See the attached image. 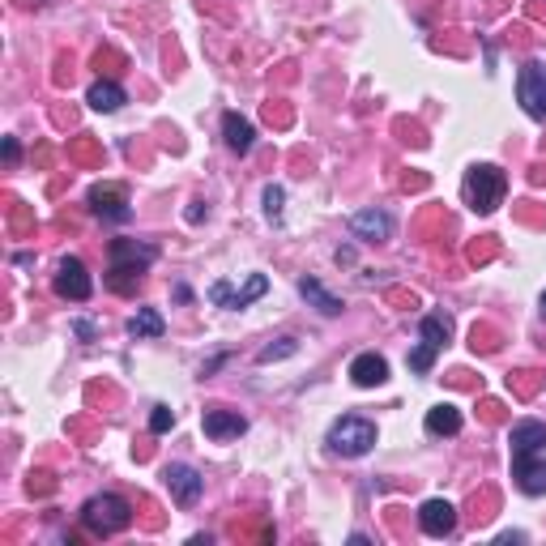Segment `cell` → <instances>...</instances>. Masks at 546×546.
I'll return each instance as SVG.
<instances>
[{
    "instance_id": "obj_1",
    "label": "cell",
    "mask_w": 546,
    "mask_h": 546,
    "mask_svg": "<svg viewBox=\"0 0 546 546\" xmlns=\"http://www.w3.org/2000/svg\"><path fill=\"white\" fill-rule=\"evenodd\" d=\"M158 261V248L154 244H141V239H111V273H107V286L111 291H137L141 286V273Z\"/></svg>"
},
{
    "instance_id": "obj_2",
    "label": "cell",
    "mask_w": 546,
    "mask_h": 546,
    "mask_svg": "<svg viewBox=\"0 0 546 546\" xmlns=\"http://www.w3.org/2000/svg\"><path fill=\"white\" fill-rule=\"evenodd\" d=\"M465 205L474 214H495L504 205V192H508V175L495 167V163H478L465 171Z\"/></svg>"
},
{
    "instance_id": "obj_3",
    "label": "cell",
    "mask_w": 546,
    "mask_h": 546,
    "mask_svg": "<svg viewBox=\"0 0 546 546\" xmlns=\"http://www.w3.org/2000/svg\"><path fill=\"white\" fill-rule=\"evenodd\" d=\"M325 444H329L333 457H346V461L367 457V453L376 448V423L363 419V414H342V419L329 427Z\"/></svg>"
},
{
    "instance_id": "obj_4",
    "label": "cell",
    "mask_w": 546,
    "mask_h": 546,
    "mask_svg": "<svg viewBox=\"0 0 546 546\" xmlns=\"http://www.w3.org/2000/svg\"><path fill=\"white\" fill-rule=\"evenodd\" d=\"M82 525L90 529V534H99V538H111V534H120V529L133 525V504L124 500V495H90V500L82 504Z\"/></svg>"
},
{
    "instance_id": "obj_5",
    "label": "cell",
    "mask_w": 546,
    "mask_h": 546,
    "mask_svg": "<svg viewBox=\"0 0 546 546\" xmlns=\"http://www.w3.org/2000/svg\"><path fill=\"white\" fill-rule=\"evenodd\" d=\"M448 337H453V320H448L444 312H431V316H423L419 320V346L410 350V372H419V376H427L431 367H436V355L448 346Z\"/></svg>"
},
{
    "instance_id": "obj_6",
    "label": "cell",
    "mask_w": 546,
    "mask_h": 546,
    "mask_svg": "<svg viewBox=\"0 0 546 546\" xmlns=\"http://www.w3.org/2000/svg\"><path fill=\"white\" fill-rule=\"evenodd\" d=\"M265 295H269L265 273H248L244 286H231L227 278H218V282H210V291H205V299H210L214 308H227V312H244V308H252V303L265 299Z\"/></svg>"
},
{
    "instance_id": "obj_7",
    "label": "cell",
    "mask_w": 546,
    "mask_h": 546,
    "mask_svg": "<svg viewBox=\"0 0 546 546\" xmlns=\"http://www.w3.org/2000/svg\"><path fill=\"white\" fill-rule=\"evenodd\" d=\"M517 103L534 124H546V60H529L517 73Z\"/></svg>"
},
{
    "instance_id": "obj_8",
    "label": "cell",
    "mask_w": 546,
    "mask_h": 546,
    "mask_svg": "<svg viewBox=\"0 0 546 546\" xmlns=\"http://www.w3.org/2000/svg\"><path fill=\"white\" fill-rule=\"evenodd\" d=\"M56 295L60 299H69V303H86L94 295V278L86 273V265L77 261V256H60V265H56Z\"/></svg>"
},
{
    "instance_id": "obj_9",
    "label": "cell",
    "mask_w": 546,
    "mask_h": 546,
    "mask_svg": "<svg viewBox=\"0 0 546 546\" xmlns=\"http://www.w3.org/2000/svg\"><path fill=\"white\" fill-rule=\"evenodd\" d=\"M163 483H167V491H171V500L180 504V508H192L201 500V491H205V478L192 470V465H184V461H171L167 470H163Z\"/></svg>"
},
{
    "instance_id": "obj_10",
    "label": "cell",
    "mask_w": 546,
    "mask_h": 546,
    "mask_svg": "<svg viewBox=\"0 0 546 546\" xmlns=\"http://www.w3.org/2000/svg\"><path fill=\"white\" fill-rule=\"evenodd\" d=\"M201 431H205V440H214V444H227V440H239L248 431V419L239 410H205L201 414Z\"/></svg>"
},
{
    "instance_id": "obj_11",
    "label": "cell",
    "mask_w": 546,
    "mask_h": 546,
    "mask_svg": "<svg viewBox=\"0 0 546 546\" xmlns=\"http://www.w3.org/2000/svg\"><path fill=\"white\" fill-rule=\"evenodd\" d=\"M346 227H350V235H355L359 244H384V239L393 235V218L384 210H355Z\"/></svg>"
},
{
    "instance_id": "obj_12",
    "label": "cell",
    "mask_w": 546,
    "mask_h": 546,
    "mask_svg": "<svg viewBox=\"0 0 546 546\" xmlns=\"http://www.w3.org/2000/svg\"><path fill=\"white\" fill-rule=\"evenodd\" d=\"M512 478H517L521 495H546V453L512 457Z\"/></svg>"
},
{
    "instance_id": "obj_13",
    "label": "cell",
    "mask_w": 546,
    "mask_h": 546,
    "mask_svg": "<svg viewBox=\"0 0 546 546\" xmlns=\"http://www.w3.org/2000/svg\"><path fill=\"white\" fill-rule=\"evenodd\" d=\"M419 529L427 538H448L457 529V508L448 500H427L419 508Z\"/></svg>"
},
{
    "instance_id": "obj_14",
    "label": "cell",
    "mask_w": 546,
    "mask_h": 546,
    "mask_svg": "<svg viewBox=\"0 0 546 546\" xmlns=\"http://www.w3.org/2000/svg\"><path fill=\"white\" fill-rule=\"evenodd\" d=\"M90 210L99 214L103 222H128V218H133V210H128V201H124V192L111 188V184H94L90 188Z\"/></svg>"
},
{
    "instance_id": "obj_15",
    "label": "cell",
    "mask_w": 546,
    "mask_h": 546,
    "mask_svg": "<svg viewBox=\"0 0 546 546\" xmlns=\"http://www.w3.org/2000/svg\"><path fill=\"white\" fill-rule=\"evenodd\" d=\"M350 380H355L359 389H380V384L389 380V359L376 355V350H363V355L350 359Z\"/></svg>"
},
{
    "instance_id": "obj_16",
    "label": "cell",
    "mask_w": 546,
    "mask_h": 546,
    "mask_svg": "<svg viewBox=\"0 0 546 546\" xmlns=\"http://www.w3.org/2000/svg\"><path fill=\"white\" fill-rule=\"evenodd\" d=\"M508 448H512V457H521V453H546V423H538V419L512 423Z\"/></svg>"
},
{
    "instance_id": "obj_17",
    "label": "cell",
    "mask_w": 546,
    "mask_h": 546,
    "mask_svg": "<svg viewBox=\"0 0 546 546\" xmlns=\"http://www.w3.org/2000/svg\"><path fill=\"white\" fill-rule=\"evenodd\" d=\"M222 137H227L231 154H252V146H256V128L248 116H239V111H227V116H222Z\"/></svg>"
},
{
    "instance_id": "obj_18",
    "label": "cell",
    "mask_w": 546,
    "mask_h": 546,
    "mask_svg": "<svg viewBox=\"0 0 546 546\" xmlns=\"http://www.w3.org/2000/svg\"><path fill=\"white\" fill-rule=\"evenodd\" d=\"M299 295H303V299H308V308H316L320 316H342V308H346V303H342V299H337V295L329 291V286H325V282H316V278H308V273H303V278H299Z\"/></svg>"
},
{
    "instance_id": "obj_19",
    "label": "cell",
    "mask_w": 546,
    "mask_h": 546,
    "mask_svg": "<svg viewBox=\"0 0 546 546\" xmlns=\"http://www.w3.org/2000/svg\"><path fill=\"white\" fill-rule=\"evenodd\" d=\"M423 427H427V436H457V431L465 427V414L453 406V401H440V406L427 410Z\"/></svg>"
},
{
    "instance_id": "obj_20",
    "label": "cell",
    "mask_w": 546,
    "mask_h": 546,
    "mask_svg": "<svg viewBox=\"0 0 546 546\" xmlns=\"http://www.w3.org/2000/svg\"><path fill=\"white\" fill-rule=\"evenodd\" d=\"M167 333V320L158 308H137V316L128 320V337L133 342H154V337H163Z\"/></svg>"
},
{
    "instance_id": "obj_21",
    "label": "cell",
    "mask_w": 546,
    "mask_h": 546,
    "mask_svg": "<svg viewBox=\"0 0 546 546\" xmlns=\"http://www.w3.org/2000/svg\"><path fill=\"white\" fill-rule=\"evenodd\" d=\"M86 103L94 107V111H103V116H111V111H120L124 103H128V94H124V86H116V82H94L90 90H86Z\"/></svg>"
},
{
    "instance_id": "obj_22",
    "label": "cell",
    "mask_w": 546,
    "mask_h": 546,
    "mask_svg": "<svg viewBox=\"0 0 546 546\" xmlns=\"http://www.w3.org/2000/svg\"><path fill=\"white\" fill-rule=\"evenodd\" d=\"M291 355H299V342L295 337H278V342H269V346H261L256 350V363H278V359H291Z\"/></svg>"
},
{
    "instance_id": "obj_23",
    "label": "cell",
    "mask_w": 546,
    "mask_h": 546,
    "mask_svg": "<svg viewBox=\"0 0 546 546\" xmlns=\"http://www.w3.org/2000/svg\"><path fill=\"white\" fill-rule=\"evenodd\" d=\"M261 205H265V218L273 222V227H278V222H282V210H286V188H282V184H265Z\"/></svg>"
},
{
    "instance_id": "obj_24",
    "label": "cell",
    "mask_w": 546,
    "mask_h": 546,
    "mask_svg": "<svg viewBox=\"0 0 546 546\" xmlns=\"http://www.w3.org/2000/svg\"><path fill=\"white\" fill-rule=\"evenodd\" d=\"M171 427H175V410L171 406H154V414H150V431H154V436H167Z\"/></svg>"
},
{
    "instance_id": "obj_25",
    "label": "cell",
    "mask_w": 546,
    "mask_h": 546,
    "mask_svg": "<svg viewBox=\"0 0 546 546\" xmlns=\"http://www.w3.org/2000/svg\"><path fill=\"white\" fill-rule=\"evenodd\" d=\"M73 333H77V337H82V342H94V333H99V329H94V325H90V320H77V325H73Z\"/></svg>"
},
{
    "instance_id": "obj_26",
    "label": "cell",
    "mask_w": 546,
    "mask_h": 546,
    "mask_svg": "<svg viewBox=\"0 0 546 546\" xmlns=\"http://www.w3.org/2000/svg\"><path fill=\"white\" fill-rule=\"evenodd\" d=\"M333 261H337V265H355V248H337Z\"/></svg>"
},
{
    "instance_id": "obj_27",
    "label": "cell",
    "mask_w": 546,
    "mask_h": 546,
    "mask_svg": "<svg viewBox=\"0 0 546 546\" xmlns=\"http://www.w3.org/2000/svg\"><path fill=\"white\" fill-rule=\"evenodd\" d=\"M18 141H13V137H5V163H18Z\"/></svg>"
},
{
    "instance_id": "obj_28",
    "label": "cell",
    "mask_w": 546,
    "mask_h": 546,
    "mask_svg": "<svg viewBox=\"0 0 546 546\" xmlns=\"http://www.w3.org/2000/svg\"><path fill=\"white\" fill-rule=\"evenodd\" d=\"M205 214H210V210H205V201H192V210H188V222H201Z\"/></svg>"
},
{
    "instance_id": "obj_29",
    "label": "cell",
    "mask_w": 546,
    "mask_h": 546,
    "mask_svg": "<svg viewBox=\"0 0 546 546\" xmlns=\"http://www.w3.org/2000/svg\"><path fill=\"white\" fill-rule=\"evenodd\" d=\"M538 316L546 320V291H542V299H538Z\"/></svg>"
}]
</instances>
